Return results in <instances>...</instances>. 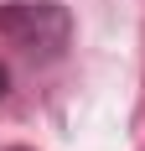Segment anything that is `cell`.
Returning <instances> with one entry per match:
<instances>
[{
	"instance_id": "7a4b0ae2",
	"label": "cell",
	"mask_w": 145,
	"mask_h": 151,
	"mask_svg": "<svg viewBox=\"0 0 145 151\" xmlns=\"http://www.w3.org/2000/svg\"><path fill=\"white\" fill-rule=\"evenodd\" d=\"M5 94H11V68L0 63V99H5Z\"/></svg>"
},
{
	"instance_id": "6da1fadb",
	"label": "cell",
	"mask_w": 145,
	"mask_h": 151,
	"mask_svg": "<svg viewBox=\"0 0 145 151\" xmlns=\"http://www.w3.org/2000/svg\"><path fill=\"white\" fill-rule=\"evenodd\" d=\"M0 37L16 42L26 58H57L72 37V16L57 0H16L0 5Z\"/></svg>"
},
{
	"instance_id": "3957f363",
	"label": "cell",
	"mask_w": 145,
	"mask_h": 151,
	"mask_svg": "<svg viewBox=\"0 0 145 151\" xmlns=\"http://www.w3.org/2000/svg\"><path fill=\"white\" fill-rule=\"evenodd\" d=\"M11 151H26V146H11Z\"/></svg>"
}]
</instances>
